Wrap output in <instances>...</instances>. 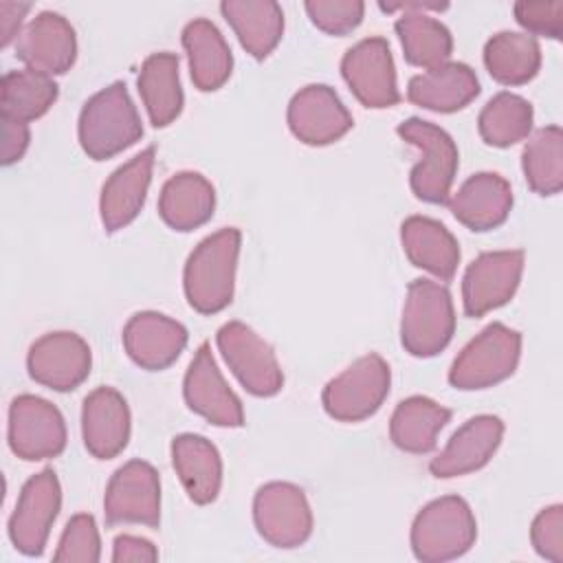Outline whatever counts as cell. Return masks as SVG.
<instances>
[{"label":"cell","mask_w":563,"mask_h":563,"mask_svg":"<svg viewBox=\"0 0 563 563\" xmlns=\"http://www.w3.org/2000/svg\"><path fill=\"white\" fill-rule=\"evenodd\" d=\"M242 233L224 227L207 235L187 257L183 288L189 306L200 314H216L233 299Z\"/></svg>","instance_id":"obj_1"},{"label":"cell","mask_w":563,"mask_h":563,"mask_svg":"<svg viewBox=\"0 0 563 563\" xmlns=\"http://www.w3.org/2000/svg\"><path fill=\"white\" fill-rule=\"evenodd\" d=\"M77 132L81 150L95 161L112 158L143 136L141 117L123 81L106 86L84 103Z\"/></svg>","instance_id":"obj_2"},{"label":"cell","mask_w":563,"mask_h":563,"mask_svg":"<svg viewBox=\"0 0 563 563\" xmlns=\"http://www.w3.org/2000/svg\"><path fill=\"white\" fill-rule=\"evenodd\" d=\"M475 537V515L457 495L429 501L411 523V550L424 563H442L466 554Z\"/></svg>","instance_id":"obj_3"},{"label":"cell","mask_w":563,"mask_h":563,"mask_svg":"<svg viewBox=\"0 0 563 563\" xmlns=\"http://www.w3.org/2000/svg\"><path fill=\"white\" fill-rule=\"evenodd\" d=\"M455 332V310L451 292L444 284L431 279H413L400 319V343L418 358L442 352Z\"/></svg>","instance_id":"obj_4"},{"label":"cell","mask_w":563,"mask_h":563,"mask_svg":"<svg viewBox=\"0 0 563 563\" xmlns=\"http://www.w3.org/2000/svg\"><path fill=\"white\" fill-rule=\"evenodd\" d=\"M396 132L402 141L420 152V161L411 167L409 174L411 191L424 202L444 205L457 174L460 156L455 141L440 125L418 117L405 119Z\"/></svg>","instance_id":"obj_5"},{"label":"cell","mask_w":563,"mask_h":563,"mask_svg":"<svg viewBox=\"0 0 563 563\" xmlns=\"http://www.w3.org/2000/svg\"><path fill=\"white\" fill-rule=\"evenodd\" d=\"M519 356L521 334L495 321L462 347L449 369V383L464 391L493 387L512 376Z\"/></svg>","instance_id":"obj_6"},{"label":"cell","mask_w":563,"mask_h":563,"mask_svg":"<svg viewBox=\"0 0 563 563\" xmlns=\"http://www.w3.org/2000/svg\"><path fill=\"white\" fill-rule=\"evenodd\" d=\"M389 385L391 372L387 361L378 354H365L323 387L321 402L330 418L358 422L380 409Z\"/></svg>","instance_id":"obj_7"},{"label":"cell","mask_w":563,"mask_h":563,"mask_svg":"<svg viewBox=\"0 0 563 563\" xmlns=\"http://www.w3.org/2000/svg\"><path fill=\"white\" fill-rule=\"evenodd\" d=\"M253 521L275 548H299L312 534V510L306 493L290 482H268L253 497Z\"/></svg>","instance_id":"obj_8"},{"label":"cell","mask_w":563,"mask_h":563,"mask_svg":"<svg viewBox=\"0 0 563 563\" xmlns=\"http://www.w3.org/2000/svg\"><path fill=\"white\" fill-rule=\"evenodd\" d=\"M216 343L249 394L268 398L284 387V374L273 347L246 323H224L216 334Z\"/></svg>","instance_id":"obj_9"},{"label":"cell","mask_w":563,"mask_h":563,"mask_svg":"<svg viewBox=\"0 0 563 563\" xmlns=\"http://www.w3.org/2000/svg\"><path fill=\"white\" fill-rule=\"evenodd\" d=\"M62 508V486L53 468L31 475L9 517V539L24 556H40Z\"/></svg>","instance_id":"obj_10"},{"label":"cell","mask_w":563,"mask_h":563,"mask_svg":"<svg viewBox=\"0 0 563 563\" xmlns=\"http://www.w3.org/2000/svg\"><path fill=\"white\" fill-rule=\"evenodd\" d=\"M9 446L26 460H48L66 449V422L62 411L46 398L22 394L9 405Z\"/></svg>","instance_id":"obj_11"},{"label":"cell","mask_w":563,"mask_h":563,"mask_svg":"<svg viewBox=\"0 0 563 563\" xmlns=\"http://www.w3.org/2000/svg\"><path fill=\"white\" fill-rule=\"evenodd\" d=\"M108 526L141 523L156 528L161 521V479L143 460H130L114 471L103 497Z\"/></svg>","instance_id":"obj_12"},{"label":"cell","mask_w":563,"mask_h":563,"mask_svg":"<svg viewBox=\"0 0 563 563\" xmlns=\"http://www.w3.org/2000/svg\"><path fill=\"white\" fill-rule=\"evenodd\" d=\"M341 75L365 108H391L400 101L396 66L385 37H365L345 51Z\"/></svg>","instance_id":"obj_13"},{"label":"cell","mask_w":563,"mask_h":563,"mask_svg":"<svg viewBox=\"0 0 563 563\" xmlns=\"http://www.w3.org/2000/svg\"><path fill=\"white\" fill-rule=\"evenodd\" d=\"M521 273L523 251H486L477 255L462 277V303L466 317H484L508 303L519 288Z\"/></svg>","instance_id":"obj_14"},{"label":"cell","mask_w":563,"mask_h":563,"mask_svg":"<svg viewBox=\"0 0 563 563\" xmlns=\"http://www.w3.org/2000/svg\"><path fill=\"white\" fill-rule=\"evenodd\" d=\"M92 354L88 343L75 332H48L40 336L26 356L29 374L35 383L55 389H77L90 374Z\"/></svg>","instance_id":"obj_15"},{"label":"cell","mask_w":563,"mask_h":563,"mask_svg":"<svg viewBox=\"0 0 563 563\" xmlns=\"http://www.w3.org/2000/svg\"><path fill=\"white\" fill-rule=\"evenodd\" d=\"M183 396L191 411L216 427L244 424L242 402L220 374L209 343H202L196 350L183 380Z\"/></svg>","instance_id":"obj_16"},{"label":"cell","mask_w":563,"mask_h":563,"mask_svg":"<svg viewBox=\"0 0 563 563\" xmlns=\"http://www.w3.org/2000/svg\"><path fill=\"white\" fill-rule=\"evenodd\" d=\"M288 128L306 145H328L345 136L352 128V114L325 84L303 86L288 103Z\"/></svg>","instance_id":"obj_17"},{"label":"cell","mask_w":563,"mask_h":563,"mask_svg":"<svg viewBox=\"0 0 563 563\" xmlns=\"http://www.w3.org/2000/svg\"><path fill=\"white\" fill-rule=\"evenodd\" d=\"M15 55L35 73L62 75L77 57L75 29L62 13L42 11L22 29Z\"/></svg>","instance_id":"obj_18"},{"label":"cell","mask_w":563,"mask_h":563,"mask_svg":"<svg viewBox=\"0 0 563 563\" xmlns=\"http://www.w3.org/2000/svg\"><path fill=\"white\" fill-rule=\"evenodd\" d=\"M187 345V330L176 319L143 310L128 319L123 328V347L143 369L158 372L169 367Z\"/></svg>","instance_id":"obj_19"},{"label":"cell","mask_w":563,"mask_h":563,"mask_svg":"<svg viewBox=\"0 0 563 563\" xmlns=\"http://www.w3.org/2000/svg\"><path fill=\"white\" fill-rule=\"evenodd\" d=\"M156 147L150 145L130 158L125 165L114 169L110 178L101 187L99 198V213L103 229L114 233L128 227L143 209L145 196L152 183Z\"/></svg>","instance_id":"obj_20"},{"label":"cell","mask_w":563,"mask_h":563,"mask_svg":"<svg viewBox=\"0 0 563 563\" xmlns=\"http://www.w3.org/2000/svg\"><path fill=\"white\" fill-rule=\"evenodd\" d=\"M81 435L97 460H112L128 446L130 407L114 387H97L84 398Z\"/></svg>","instance_id":"obj_21"},{"label":"cell","mask_w":563,"mask_h":563,"mask_svg":"<svg viewBox=\"0 0 563 563\" xmlns=\"http://www.w3.org/2000/svg\"><path fill=\"white\" fill-rule=\"evenodd\" d=\"M504 438V422L497 416L482 413L468 418L431 460L429 471L435 477H460L488 464Z\"/></svg>","instance_id":"obj_22"},{"label":"cell","mask_w":563,"mask_h":563,"mask_svg":"<svg viewBox=\"0 0 563 563\" xmlns=\"http://www.w3.org/2000/svg\"><path fill=\"white\" fill-rule=\"evenodd\" d=\"M451 213L471 231H490L506 222L512 209L510 183L495 172H477L446 200Z\"/></svg>","instance_id":"obj_23"},{"label":"cell","mask_w":563,"mask_h":563,"mask_svg":"<svg viewBox=\"0 0 563 563\" xmlns=\"http://www.w3.org/2000/svg\"><path fill=\"white\" fill-rule=\"evenodd\" d=\"M479 95V79L468 64L444 62L407 84V99L433 112H455Z\"/></svg>","instance_id":"obj_24"},{"label":"cell","mask_w":563,"mask_h":563,"mask_svg":"<svg viewBox=\"0 0 563 563\" xmlns=\"http://www.w3.org/2000/svg\"><path fill=\"white\" fill-rule=\"evenodd\" d=\"M400 242L413 266L442 282H449L455 275L460 244L442 222L427 216H409L400 224Z\"/></svg>","instance_id":"obj_25"},{"label":"cell","mask_w":563,"mask_h":563,"mask_svg":"<svg viewBox=\"0 0 563 563\" xmlns=\"http://www.w3.org/2000/svg\"><path fill=\"white\" fill-rule=\"evenodd\" d=\"M183 48L187 53L191 81L198 90H218L231 77V48L220 29L211 20L196 18L187 22L183 29Z\"/></svg>","instance_id":"obj_26"},{"label":"cell","mask_w":563,"mask_h":563,"mask_svg":"<svg viewBox=\"0 0 563 563\" xmlns=\"http://www.w3.org/2000/svg\"><path fill=\"white\" fill-rule=\"evenodd\" d=\"M172 464L194 504H211L222 486V457L205 435L180 433L172 440Z\"/></svg>","instance_id":"obj_27"},{"label":"cell","mask_w":563,"mask_h":563,"mask_svg":"<svg viewBox=\"0 0 563 563\" xmlns=\"http://www.w3.org/2000/svg\"><path fill=\"white\" fill-rule=\"evenodd\" d=\"M216 189L198 172H178L161 189L158 213L174 231H194L211 220Z\"/></svg>","instance_id":"obj_28"},{"label":"cell","mask_w":563,"mask_h":563,"mask_svg":"<svg viewBox=\"0 0 563 563\" xmlns=\"http://www.w3.org/2000/svg\"><path fill=\"white\" fill-rule=\"evenodd\" d=\"M220 11L255 59L268 57L284 35V11L273 0H224Z\"/></svg>","instance_id":"obj_29"},{"label":"cell","mask_w":563,"mask_h":563,"mask_svg":"<svg viewBox=\"0 0 563 563\" xmlns=\"http://www.w3.org/2000/svg\"><path fill=\"white\" fill-rule=\"evenodd\" d=\"M139 92L152 125H169L183 110L178 55L169 51L152 53L139 70Z\"/></svg>","instance_id":"obj_30"},{"label":"cell","mask_w":563,"mask_h":563,"mask_svg":"<svg viewBox=\"0 0 563 563\" xmlns=\"http://www.w3.org/2000/svg\"><path fill=\"white\" fill-rule=\"evenodd\" d=\"M449 420L451 411L446 407L427 396H409L391 413L389 438L400 451L429 453Z\"/></svg>","instance_id":"obj_31"},{"label":"cell","mask_w":563,"mask_h":563,"mask_svg":"<svg viewBox=\"0 0 563 563\" xmlns=\"http://www.w3.org/2000/svg\"><path fill=\"white\" fill-rule=\"evenodd\" d=\"M484 64L495 81L521 86L539 73L541 46L530 33L499 31L484 46Z\"/></svg>","instance_id":"obj_32"},{"label":"cell","mask_w":563,"mask_h":563,"mask_svg":"<svg viewBox=\"0 0 563 563\" xmlns=\"http://www.w3.org/2000/svg\"><path fill=\"white\" fill-rule=\"evenodd\" d=\"M405 59L420 68H435L449 62L453 51L451 31L422 11H405L394 24Z\"/></svg>","instance_id":"obj_33"},{"label":"cell","mask_w":563,"mask_h":563,"mask_svg":"<svg viewBox=\"0 0 563 563\" xmlns=\"http://www.w3.org/2000/svg\"><path fill=\"white\" fill-rule=\"evenodd\" d=\"M59 88L53 77L31 68L9 70L0 81V110L2 119L29 123L42 117L57 99Z\"/></svg>","instance_id":"obj_34"},{"label":"cell","mask_w":563,"mask_h":563,"mask_svg":"<svg viewBox=\"0 0 563 563\" xmlns=\"http://www.w3.org/2000/svg\"><path fill=\"white\" fill-rule=\"evenodd\" d=\"M521 169L528 187L539 196H554L563 187V132L545 125L532 132L521 152Z\"/></svg>","instance_id":"obj_35"},{"label":"cell","mask_w":563,"mask_h":563,"mask_svg":"<svg viewBox=\"0 0 563 563\" xmlns=\"http://www.w3.org/2000/svg\"><path fill=\"white\" fill-rule=\"evenodd\" d=\"M532 106L515 92H497L477 117L479 136L493 147H510L523 141L532 130Z\"/></svg>","instance_id":"obj_36"},{"label":"cell","mask_w":563,"mask_h":563,"mask_svg":"<svg viewBox=\"0 0 563 563\" xmlns=\"http://www.w3.org/2000/svg\"><path fill=\"white\" fill-rule=\"evenodd\" d=\"M53 559L59 563H97L101 559V539L92 515L70 517Z\"/></svg>","instance_id":"obj_37"},{"label":"cell","mask_w":563,"mask_h":563,"mask_svg":"<svg viewBox=\"0 0 563 563\" xmlns=\"http://www.w3.org/2000/svg\"><path fill=\"white\" fill-rule=\"evenodd\" d=\"M306 13L323 33L345 35L361 24L365 4L361 0H308Z\"/></svg>","instance_id":"obj_38"},{"label":"cell","mask_w":563,"mask_h":563,"mask_svg":"<svg viewBox=\"0 0 563 563\" xmlns=\"http://www.w3.org/2000/svg\"><path fill=\"white\" fill-rule=\"evenodd\" d=\"M530 541L539 556L552 563H563V506L561 504H552L539 510L530 528Z\"/></svg>","instance_id":"obj_39"},{"label":"cell","mask_w":563,"mask_h":563,"mask_svg":"<svg viewBox=\"0 0 563 563\" xmlns=\"http://www.w3.org/2000/svg\"><path fill=\"white\" fill-rule=\"evenodd\" d=\"M517 22L526 33L561 40L563 35V2H515Z\"/></svg>","instance_id":"obj_40"},{"label":"cell","mask_w":563,"mask_h":563,"mask_svg":"<svg viewBox=\"0 0 563 563\" xmlns=\"http://www.w3.org/2000/svg\"><path fill=\"white\" fill-rule=\"evenodd\" d=\"M158 559V550L152 541L134 534H119L112 543L114 563H152Z\"/></svg>","instance_id":"obj_41"},{"label":"cell","mask_w":563,"mask_h":563,"mask_svg":"<svg viewBox=\"0 0 563 563\" xmlns=\"http://www.w3.org/2000/svg\"><path fill=\"white\" fill-rule=\"evenodd\" d=\"M29 141L31 132L26 123L2 119V165L18 163L24 156Z\"/></svg>","instance_id":"obj_42"},{"label":"cell","mask_w":563,"mask_h":563,"mask_svg":"<svg viewBox=\"0 0 563 563\" xmlns=\"http://www.w3.org/2000/svg\"><path fill=\"white\" fill-rule=\"evenodd\" d=\"M29 2H0V46L7 48L15 37H20V26L29 13Z\"/></svg>","instance_id":"obj_43"},{"label":"cell","mask_w":563,"mask_h":563,"mask_svg":"<svg viewBox=\"0 0 563 563\" xmlns=\"http://www.w3.org/2000/svg\"><path fill=\"white\" fill-rule=\"evenodd\" d=\"M383 11H387V13H391V11H442V9H446L449 4L446 2H394V4H385V2H380L378 4Z\"/></svg>","instance_id":"obj_44"}]
</instances>
